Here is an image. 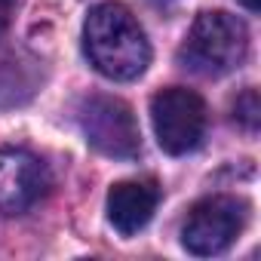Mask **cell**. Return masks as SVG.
<instances>
[{
    "instance_id": "8",
    "label": "cell",
    "mask_w": 261,
    "mask_h": 261,
    "mask_svg": "<svg viewBox=\"0 0 261 261\" xmlns=\"http://www.w3.org/2000/svg\"><path fill=\"white\" fill-rule=\"evenodd\" d=\"M258 114H261L258 92L249 86V89H243V92L237 95V101H233V120L243 123L246 129H255V126H258Z\"/></svg>"
},
{
    "instance_id": "9",
    "label": "cell",
    "mask_w": 261,
    "mask_h": 261,
    "mask_svg": "<svg viewBox=\"0 0 261 261\" xmlns=\"http://www.w3.org/2000/svg\"><path fill=\"white\" fill-rule=\"evenodd\" d=\"M13 4L16 0H0V31L10 25V16H13Z\"/></svg>"
},
{
    "instance_id": "1",
    "label": "cell",
    "mask_w": 261,
    "mask_h": 261,
    "mask_svg": "<svg viewBox=\"0 0 261 261\" xmlns=\"http://www.w3.org/2000/svg\"><path fill=\"white\" fill-rule=\"evenodd\" d=\"M83 53L89 65L108 80H136L151 62V43L145 28L123 4H98L83 22Z\"/></svg>"
},
{
    "instance_id": "4",
    "label": "cell",
    "mask_w": 261,
    "mask_h": 261,
    "mask_svg": "<svg viewBox=\"0 0 261 261\" xmlns=\"http://www.w3.org/2000/svg\"><path fill=\"white\" fill-rule=\"evenodd\" d=\"M249 221V203L243 197L215 194L200 200L181 227V246L191 255H218L243 233Z\"/></svg>"
},
{
    "instance_id": "7",
    "label": "cell",
    "mask_w": 261,
    "mask_h": 261,
    "mask_svg": "<svg viewBox=\"0 0 261 261\" xmlns=\"http://www.w3.org/2000/svg\"><path fill=\"white\" fill-rule=\"evenodd\" d=\"M157 203H160V188L154 181L148 178L117 181L108 191V221L114 224L117 233L133 237L154 218Z\"/></svg>"
},
{
    "instance_id": "5",
    "label": "cell",
    "mask_w": 261,
    "mask_h": 261,
    "mask_svg": "<svg viewBox=\"0 0 261 261\" xmlns=\"http://www.w3.org/2000/svg\"><path fill=\"white\" fill-rule=\"evenodd\" d=\"M151 123L157 142L166 154H188L203 142L206 133V101L185 86L160 89L151 98Z\"/></svg>"
},
{
    "instance_id": "2",
    "label": "cell",
    "mask_w": 261,
    "mask_h": 261,
    "mask_svg": "<svg viewBox=\"0 0 261 261\" xmlns=\"http://www.w3.org/2000/svg\"><path fill=\"white\" fill-rule=\"evenodd\" d=\"M249 53V31L246 25L224 13V10H206L191 25L185 43H181V65L203 74V77H221L243 65Z\"/></svg>"
},
{
    "instance_id": "10",
    "label": "cell",
    "mask_w": 261,
    "mask_h": 261,
    "mask_svg": "<svg viewBox=\"0 0 261 261\" xmlns=\"http://www.w3.org/2000/svg\"><path fill=\"white\" fill-rule=\"evenodd\" d=\"M243 7H246L249 13H258V7H261V0H243Z\"/></svg>"
},
{
    "instance_id": "6",
    "label": "cell",
    "mask_w": 261,
    "mask_h": 261,
    "mask_svg": "<svg viewBox=\"0 0 261 261\" xmlns=\"http://www.w3.org/2000/svg\"><path fill=\"white\" fill-rule=\"evenodd\" d=\"M49 191V172L25 148H0V212L22 215Z\"/></svg>"
},
{
    "instance_id": "3",
    "label": "cell",
    "mask_w": 261,
    "mask_h": 261,
    "mask_svg": "<svg viewBox=\"0 0 261 261\" xmlns=\"http://www.w3.org/2000/svg\"><path fill=\"white\" fill-rule=\"evenodd\" d=\"M80 129L89 142L105 157L114 160H133L142 151V133L136 114L123 98L114 95H89L80 105Z\"/></svg>"
}]
</instances>
